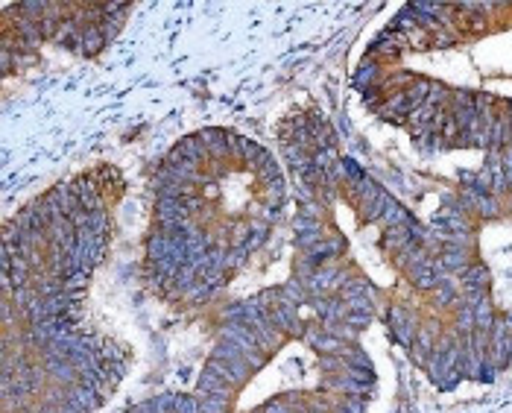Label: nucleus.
I'll use <instances>...</instances> for the list:
<instances>
[{
    "label": "nucleus",
    "instance_id": "1",
    "mask_svg": "<svg viewBox=\"0 0 512 413\" xmlns=\"http://www.w3.org/2000/svg\"><path fill=\"white\" fill-rule=\"evenodd\" d=\"M123 194L118 167L97 165L6 220L0 413H94L115 396L132 352L91 326L85 305Z\"/></svg>",
    "mask_w": 512,
    "mask_h": 413
},
{
    "label": "nucleus",
    "instance_id": "2",
    "mask_svg": "<svg viewBox=\"0 0 512 413\" xmlns=\"http://www.w3.org/2000/svg\"><path fill=\"white\" fill-rule=\"evenodd\" d=\"M290 203L276 156L235 129H199L158 162L144 279L158 299L199 308L264 249Z\"/></svg>",
    "mask_w": 512,
    "mask_h": 413
},
{
    "label": "nucleus",
    "instance_id": "3",
    "mask_svg": "<svg viewBox=\"0 0 512 413\" xmlns=\"http://www.w3.org/2000/svg\"><path fill=\"white\" fill-rule=\"evenodd\" d=\"M355 314L287 276L229 308L199 372L202 413H366L375 370Z\"/></svg>",
    "mask_w": 512,
    "mask_h": 413
},
{
    "label": "nucleus",
    "instance_id": "4",
    "mask_svg": "<svg viewBox=\"0 0 512 413\" xmlns=\"http://www.w3.org/2000/svg\"><path fill=\"white\" fill-rule=\"evenodd\" d=\"M132 3H12L3 6V74L39 59L41 44L97 56L118 36Z\"/></svg>",
    "mask_w": 512,
    "mask_h": 413
},
{
    "label": "nucleus",
    "instance_id": "5",
    "mask_svg": "<svg viewBox=\"0 0 512 413\" xmlns=\"http://www.w3.org/2000/svg\"><path fill=\"white\" fill-rule=\"evenodd\" d=\"M123 413H202V408H199L194 393H176V390H170V393H161V396H150V399L126 408Z\"/></svg>",
    "mask_w": 512,
    "mask_h": 413
}]
</instances>
